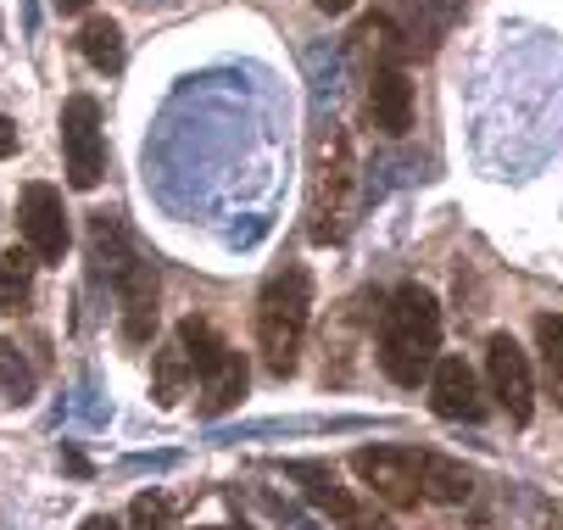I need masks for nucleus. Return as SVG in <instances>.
I'll list each match as a JSON object with an SVG mask.
<instances>
[{
  "label": "nucleus",
  "instance_id": "1",
  "mask_svg": "<svg viewBox=\"0 0 563 530\" xmlns=\"http://www.w3.org/2000/svg\"><path fill=\"white\" fill-rule=\"evenodd\" d=\"M435 357H441V301L424 285L390 290L379 308V368L413 391L419 380H430Z\"/></svg>",
  "mask_w": 563,
  "mask_h": 530
},
{
  "label": "nucleus",
  "instance_id": "2",
  "mask_svg": "<svg viewBox=\"0 0 563 530\" xmlns=\"http://www.w3.org/2000/svg\"><path fill=\"white\" fill-rule=\"evenodd\" d=\"M307 319H312V274L301 263H285L279 274H268V285L257 296V352H263V368L274 380L296 374Z\"/></svg>",
  "mask_w": 563,
  "mask_h": 530
},
{
  "label": "nucleus",
  "instance_id": "3",
  "mask_svg": "<svg viewBox=\"0 0 563 530\" xmlns=\"http://www.w3.org/2000/svg\"><path fill=\"white\" fill-rule=\"evenodd\" d=\"M357 212V151L346 129H324L312 151V185H307V235L318 246H341Z\"/></svg>",
  "mask_w": 563,
  "mask_h": 530
},
{
  "label": "nucleus",
  "instance_id": "4",
  "mask_svg": "<svg viewBox=\"0 0 563 530\" xmlns=\"http://www.w3.org/2000/svg\"><path fill=\"white\" fill-rule=\"evenodd\" d=\"M62 163L73 190H96L107 174V134H101V107L90 96H67L62 107Z\"/></svg>",
  "mask_w": 563,
  "mask_h": 530
},
{
  "label": "nucleus",
  "instance_id": "5",
  "mask_svg": "<svg viewBox=\"0 0 563 530\" xmlns=\"http://www.w3.org/2000/svg\"><path fill=\"white\" fill-rule=\"evenodd\" d=\"M352 475L363 481V492L385 508H419L424 492H419V452L408 446H357L352 452Z\"/></svg>",
  "mask_w": 563,
  "mask_h": 530
},
{
  "label": "nucleus",
  "instance_id": "6",
  "mask_svg": "<svg viewBox=\"0 0 563 530\" xmlns=\"http://www.w3.org/2000/svg\"><path fill=\"white\" fill-rule=\"evenodd\" d=\"M486 386H492V402L514 424H530L536 419V363H530V352L508 330H497L486 341Z\"/></svg>",
  "mask_w": 563,
  "mask_h": 530
},
{
  "label": "nucleus",
  "instance_id": "7",
  "mask_svg": "<svg viewBox=\"0 0 563 530\" xmlns=\"http://www.w3.org/2000/svg\"><path fill=\"white\" fill-rule=\"evenodd\" d=\"M290 481L307 492V503H312L318 514H330L341 530H390V519L374 508V497H357L352 486H341L330 464H296Z\"/></svg>",
  "mask_w": 563,
  "mask_h": 530
},
{
  "label": "nucleus",
  "instance_id": "8",
  "mask_svg": "<svg viewBox=\"0 0 563 530\" xmlns=\"http://www.w3.org/2000/svg\"><path fill=\"white\" fill-rule=\"evenodd\" d=\"M18 235H23V246H29L40 263H62V257H67L73 230H67V207H62V190H56V185H23Z\"/></svg>",
  "mask_w": 563,
  "mask_h": 530
},
{
  "label": "nucleus",
  "instance_id": "9",
  "mask_svg": "<svg viewBox=\"0 0 563 530\" xmlns=\"http://www.w3.org/2000/svg\"><path fill=\"white\" fill-rule=\"evenodd\" d=\"M368 118L390 140H401V134L413 129V79H408V62H401V56H374V73H368Z\"/></svg>",
  "mask_w": 563,
  "mask_h": 530
},
{
  "label": "nucleus",
  "instance_id": "10",
  "mask_svg": "<svg viewBox=\"0 0 563 530\" xmlns=\"http://www.w3.org/2000/svg\"><path fill=\"white\" fill-rule=\"evenodd\" d=\"M430 408L441 419H452V424H479L492 402H486V391H479L474 368L463 357H435V368H430Z\"/></svg>",
  "mask_w": 563,
  "mask_h": 530
},
{
  "label": "nucleus",
  "instance_id": "11",
  "mask_svg": "<svg viewBox=\"0 0 563 530\" xmlns=\"http://www.w3.org/2000/svg\"><path fill=\"white\" fill-rule=\"evenodd\" d=\"M112 285H118V301H123V341L129 346H145L151 330H156V268L140 257Z\"/></svg>",
  "mask_w": 563,
  "mask_h": 530
},
{
  "label": "nucleus",
  "instance_id": "12",
  "mask_svg": "<svg viewBox=\"0 0 563 530\" xmlns=\"http://www.w3.org/2000/svg\"><path fill=\"white\" fill-rule=\"evenodd\" d=\"M246 380H252V374H246V357L229 346L212 368L196 374V386H201V413H207V419H223L240 397H246Z\"/></svg>",
  "mask_w": 563,
  "mask_h": 530
},
{
  "label": "nucleus",
  "instance_id": "13",
  "mask_svg": "<svg viewBox=\"0 0 563 530\" xmlns=\"http://www.w3.org/2000/svg\"><path fill=\"white\" fill-rule=\"evenodd\" d=\"M419 492L424 503H468L474 492V470H463L457 459H441V452H419Z\"/></svg>",
  "mask_w": 563,
  "mask_h": 530
},
{
  "label": "nucleus",
  "instance_id": "14",
  "mask_svg": "<svg viewBox=\"0 0 563 530\" xmlns=\"http://www.w3.org/2000/svg\"><path fill=\"white\" fill-rule=\"evenodd\" d=\"M190 386H196V368H190L185 346L168 341L163 352L151 357V397H156V408H179Z\"/></svg>",
  "mask_w": 563,
  "mask_h": 530
},
{
  "label": "nucleus",
  "instance_id": "15",
  "mask_svg": "<svg viewBox=\"0 0 563 530\" xmlns=\"http://www.w3.org/2000/svg\"><path fill=\"white\" fill-rule=\"evenodd\" d=\"M34 274H40V257L29 246H7V252H0V313H29Z\"/></svg>",
  "mask_w": 563,
  "mask_h": 530
},
{
  "label": "nucleus",
  "instance_id": "16",
  "mask_svg": "<svg viewBox=\"0 0 563 530\" xmlns=\"http://www.w3.org/2000/svg\"><path fill=\"white\" fill-rule=\"evenodd\" d=\"M78 51H85V62L96 67V73H123V29L112 23V18H90L85 23V34H78Z\"/></svg>",
  "mask_w": 563,
  "mask_h": 530
},
{
  "label": "nucleus",
  "instance_id": "17",
  "mask_svg": "<svg viewBox=\"0 0 563 530\" xmlns=\"http://www.w3.org/2000/svg\"><path fill=\"white\" fill-rule=\"evenodd\" d=\"M536 346H541V374H547V391L563 408V313H541L536 319Z\"/></svg>",
  "mask_w": 563,
  "mask_h": 530
},
{
  "label": "nucleus",
  "instance_id": "18",
  "mask_svg": "<svg viewBox=\"0 0 563 530\" xmlns=\"http://www.w3.org/2000/svg\"><path fill=\"white\" fill-rule=\"evenodd\" d=\"M123 530H179V508H174V497H163V492H140L134 503H129V525Z\"/></svg>",
  "mask_w": 563,
  "mask_h": 530
},
{
  "label": "nucleus",
  "instance_id": "19",
  "mask_svg": "<svg viewBox=\"0 0 563 530\" xmlns=\"http://www.w3.org/2000/svg\"><path fill=\"white\" fill-rule=\"evenodd\" d=\"M0 386H7L12 402H23V397L34 391V368L23 363V352H18L12 341H0Z\"/></svg>",
  "mask_w": 563,
  "mask_h": 530
},
{
  "label": "nucleus",
  "instance_id": "20",
  "mask_svg": "<svg viewBox=\"0 0 563 530\" xmlns=\"http://www.w3.org/2000/svg\"><path fill=\"white\" fill-rule=\"evenodd\" d=\"M12 151H18V123H12L7 112H0V163H7Z\"/></svg>",
  "mask_w": 563,
  "mask_h": 530
},
{
  "label": "nucleus",
  "instance_id": "21",
  "mask_svg": "<svg viewBox=\"0 0 563 530\" xmlns=\"http://www.w3.org/2000/svg\"><path fill=\"white\" fill-rule=\"evenodd\" d=\"M312 7H318V12H324V18H346V12L357 7V0H312Z\"/></svg>",
  "mask_w": 563,
  "mask_h": 530
},
{
  "label": "nucleus",
  "instance_id": "22",
  "mask_svg": "<svg viewBox=\"0 0 563 530\" xmlns=\"http://www.w3.org/2000/svg\"><path fill=\"white\" fill-rule=\"evenodd\" d=\"M78 530H123V525H118L112 514H90V519H85V525H78Z\"/></svg>",
  "mask_w": 563,
  "mask_h": 530
},
{
  "label": "nucleus",
  "instance_id": "23",
  "mask_svg": "<svg viewBox=\"0 0 563 530\" xmlns=\"http://www.w3.org/2000/svg\"><path fill=\"white\" fill-rule=\"evenodd\" d=\"M56 12H62V18H73V12H90V0H56Z\"/></svg>",
  "mask_w": 563,
  "mask_h": 530
},
{
  "label": "nucleus",
  "instance_id": "24",
  "mask_svg": "<svg viewBox=\"0 0 563 530\" xmlns=\"http://www.w3.org/2000/svg\"><path fill=\"white\" fill-rule=\"evenodd\" d=\"M207 530H246V525H207Z\"/></svg>",
  "mask_w": 563,
  "mask_h": 530
}]
</instances>
